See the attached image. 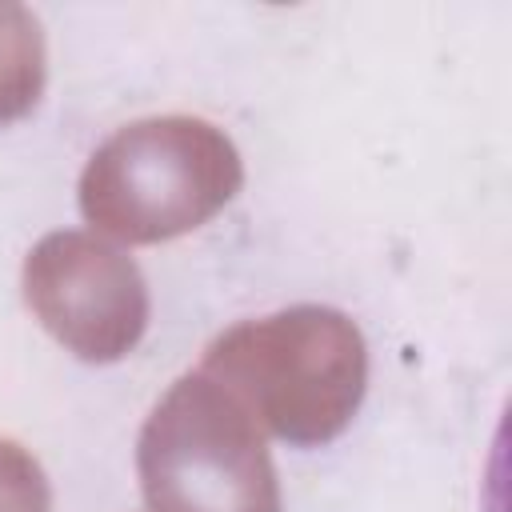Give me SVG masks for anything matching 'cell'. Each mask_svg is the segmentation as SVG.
<instances>
[{"label": "cell", "instance_id": "5b68a950", "mask_svg": "<svg viewBox=\"0 0 512 512\" xmlns=\"http://www.w3.org/2000/svg\"><path fill=\"white\" fill-rule=\"evenodd\" d=\"M44 32L32 8L0 0V124L28 116L44 92Z\"/></svg>", "mask_w": 512, "mask_h": 512}, {"label": "cell", "instance_id": "3957f363", "mask_svg": "<svg viewBox=\"0 0 512 512\" xmlns=\"http://www.w3.org/2000/svg\"><path fill=\"white\" fill-rule=\"evenodd\" d=\"M136 472L152 512H284L260 424L204 372L180 376L152 408Z\"/></svg>", "mask_w": 512, "mask_h": 512}, {"label": "cell", "instance_id": "7a4b0ae2", "mask_svg": "<svg viewBox=\"0 0 512 512\" xmlns=\"http://www.w3.org/2000/svg\"><path fill=\"white\" fill-rule=\"evenodd\" d=\"M244 180L236 144L200 116H148L112 132L80 176L84 220L124 244L208 224Z\"/></svg>", "mask_w": 512, "mask_h": 512}, {"label": "cell", "instance_id": "277c9868", "mask_svg": "<svg viewBox=\"0 0 512 512\" xmlns=\"http://www.w3.org/2000/svg\"><path fill=\"white\" fill-rule=\"evenodd\" d=\"M24 300L52 340L88 364L128 356L148 328V288L96 232H48L24 260Z\"/></svg>", "mask_w": 512, "mask_h": 512}, {"label": "cell", "instance_id": "6da1fadb", "mask_svg": "<svg viewBox=\"0 0 512 512\" xmlns=\"http://www.w3.org/2000/svg\"><path fill=\"white\" fill-rule=\"evenodd\" d=\"M200 372L272 436L316 448L340 436L360 408L368 348L340 308L296 304L220 332Z\"/></svg>", "mask_w": 512, "mask_h": 512}, {"label": "cell", "instance_id": "8992f818", "mask_svg": "<svg viewBox=\"0 0 512 512\" xmlns=\"http://www.w3.org/2000/svg\"><path fill=\"white\" fill-rule=\"evenodd\" d=\"M0 512H52V488L28 448L0 436Z\"/></svg>", "mask_w": 512, "mask_h": 512}]
</instances>
